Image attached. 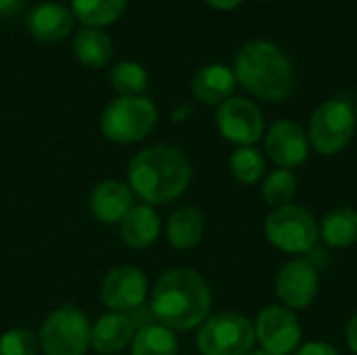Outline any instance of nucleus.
Listing matches in <instances>:
<instances>
[{"label":"nucleus","mask_w":357,"mask_h":355,"mask_svg":"<svg viewBox=\"0 0 357 355\" xmlns=\"http://www.w3.org/2000/svg\"><path fill=\"white\" fill-rule=\"evenodd\" d=\"M197 347L203 355H247L255 347V326L236 312L209 316L199 326Z\"/></svg>","instance_id":"6e6552de"},{"label":"nucleus","mask_w":357,"mask_h":355,"mask_svg":"<svg viewBox=\"0 0 357 355\" xmlns=\"http://www.w3.org/2000/svg\"><path fill=\"white\" fill-rule=\"evenodd\" d=\"M270 245L284 253H307L320 241L316 216L301 205L274 207L264 224Z\"/></svg>","instance_id":"39448f33"},{"label":"nucleus","mask_w":357,"mask_h":355,"mask_svg":"<svg viewBox=\"0 0 357 355\" xmlns=\"http://www.w3.org/2000/svg\"><path fill=\"white\" fill-rule=\"evenodd\" d=\"M128 0H71L73 15L92 27L109 25L121 17Z\"/></svg>","instance_id":"5701e85b"},{"label":"nucleus","mask_w":357,"mask_h":355,"mask_svg":"<svg viewBox=\"0 0 357 355\" xmlns=\"http://www.w3.org/2000/svg\"><path fill=\"white\" fill-rule=\"evenodd\" d=\"M266 153L282 169H293L305 163L310 155L307 132L291 119H278L268 128Z\"/></svg>","instance_id":"ddd939ff"},{"label":"nucleus","mask_w":357,"mask_h":355,"mask_svg":"<svg viewBox=\"0 0 357 355\" xmlns=\"http://www.w3.org/2000/svg\"><path fill=\"white\" fill-rule=\"evenodd\" d=\"M320 241L333 249H347L357 243V211L351 207H337L318 222Z\"/></svg>","instance_id":"6ab92c4d"},{"label":"nucleus","mask_w":357,"mask_h":355,"mask_svg":"<svg viewBox=\"0 0 357 355\" xmlns=\"http://www.w3.org/2000/svg\"><path fill=\"white\" fill-rule=\"evenodd\" d=\"M73 27L71 10L59 2H42L27 15V29L40 42H59Z\"/></svg>","instance_id":"2eb2a0df"},{"label":"nucleus","mask_w":357,"mask_h":355,"mask_svg":"<svg viewBox=\"0 0 357 355\" xmlns=\"http://www.w3.org/2000/svg\"><path fill=\"white\" fill-rule=\"evenodd\" d=\"M190 88L199 103L222 105L232 98L236 88V75L226 65H207L195 73Z\"/></svg>","instance_id":"dca6fc26"},{"label":"nucleus","mask_w":357,"mask_h":355,"mask_svg":"<svg viewBox=\"0 0 357 355\" xmlns=\"http://www.w3.org/2000/svg\"><path fill=\"white\" fill-rule=\"evenodd\" d=\"M297 195V176L293 169H274L261 184L264 201L274 209L282 205H291Z\"/></svg>","instance_id":"393cba45"},{"label":"nucleus","mask_w":357,"mask_h":355,"mask_svg":"<svg viewBox=\"0 0 357 355\" xmlns=\"http://www.w3.org/2000/svg\"><path fill=\"white\" fill-rule=\"evenodd\" d=\"M345 341H347V347L357 355V310L354 312V316L347 320V326H345Z\"/></svg>","instance_id":"c85d7f7f"},{"label":"nucleus","mask_w":357,"mask_h":355,"mask_svg":"<svg viewBox=\"0 0 357 355\" xmlns=\"http://www.w3.org/2000/svg\"><path fill=\"white\" fill-rule=\"evenodd\" d=\"M320 291V274L314 264L305 259H293L284 264L276 276V295L289 310L310 308Z\"/></svg>","instance_id":"f8f14e48"},{"label":"nucleus","mask_w":357,"mask_h":355,"mask_svg":"<svg viewBox=\"0 0 357 355\" xmlns=\"http://www.w3.org/2000/svg\"><path fill=\"white\" fill-rule=\"evenodd\" d=\"M73 50L79 63L88 65V67H105L111 56H113V42L111 38L94 27H86L79 29L73 42Z\"/></svg>","instance_id":"412c9836"},{"label":"nucleus","mask_w":357,"mask_h":355,"mask_svg":"<svg viewBox=\"0 0 357 355\" xmlns=\"http://www.w3.org/2000/svg\"><path fill=\"white\" fill-rule=\"evenodd\" d=\"M161 232V220L151 205H134L119 222L121 241L132 249L151 247Z\"/></svg>","instance_id":"a211bd4d"},{"label":"nucleus","mask_w":357,"mask_h":355,"mask_svg":"<svg viewBox=\"0 0 357 355\" xmlns=\"http://www.w3.org/2000/svg\"><path fill=\"white\" fill-rule=\"evenodd\" d=\"M209 6H213V8H218V10H232V8H236L243 0H205Z\"/></svg>","instance_id":"7c9ffc66"},{"label":"nucleus","mask_w":357,"mask_h":355,"mask_svg":"<svg viewBox=\"0 0 357 355\" xmlns=\"http://www.w3.org/2000/svg\"><path fill=\"white\" fill-rule=\"evenodd\" d=\"M247 355H272V354H268V352H264L261 347H259V349H255V347H253V349H251V352H249V354H247Z\"/></svg>","instance_id":"2f4dec72"},{"label":"nucleus","mask_w":357,"mask_h":355,"mask_svg":"<svg viewBox=\"0 0 357 355\" xmlns=\"http://www.w3.org/2000/svg\"><path fill=\"white\" fill-rule=\"evenodd\" d=\"M215 123L220 134L236 146H253L264 136V113L243 96H232L218 107Z\"/></svg>","instance_id":"9d476101"},{"label":"nucleus","mask_w":357,"mask_h":355,"mask_svg":"<svg viewBox=\"0 0 357 355\" xmlns=\"http://www.w3.org/2000/svg\"><path fill=\"white\" fill-rule=\"evenodd\" d=\"M40 337L29 328H13L0 337V355H38Z\"/></svg>","instance_id":"bb28decb"},{"label":"nucleus","mask_w":357,"mask_h":355,"mask_svg":"<svg viewBox=\"0 0 357 355\" xmlns=\"http://www.w3.org/2000/svg\"><path fill=\"white\" fill-rule=\"evenodd\" d=\"M354 115H356V128H357V107L354 109Z\"/></svg>","instance_id":"473e14b6"},{"label":"nucleus","mask_w":357,"mask_h":355,"mask_svg":"<svg viewBox=\"0 0 357 355\" xmlns=\"http://www.w3.org/2000/svg\"><path fill=\"white\" fill-rule=\"evenodd\" d=\"M234 75L245 90L270 103L289 98L295 88V71L289 56L270 40L247 42L236 54Z\"/></svg>","instance_id":"7ed1b4c3"},{"label":"nucleus","mask_w":357,"mask_h":355,"mask_svg":"<svg viewBox=\"0 0 357 355\" xmlns=\"http://www.w3.org/2000/svg\"><path fill=\"white\" fill-rule=\"evenodd\" d=\"M134 207V192L130 184L119 180H105L94 186L90 195V211L100 224H119Z\"/></svg>","instance_id":"4468645a"},{"label":"nucleus","mask_w":357,"mask_h":355,"mask_svg":"<svg viewBox=\"0 0 357 355\" xmlns=\"http://www.w3.org/2000/svg\"><path fill=\"white\" fill-rule=\"evenodd\" d=\"M128 180L132 192L146 205H165L184 195L192 180V165L184 151L155 144L130 161Z\"/></svg>","instance_id":"f03ea898"},{"label":"nucleus","mask_w":357,"mask_h":355,"mask_svg":"<svg viewBox=\"0 0 357 355\" xmlns=\"http://www.w3.org/2000/svg\"><path fill=\"white\" fill-rule=\"evenodd\" d=\"M38 337L44 355H86L92 326L77 305L65 303L44 320Z\"/></svg>","instance_id":"423d86ee"},{"label":"nucleus","mask_w":357,"mask_h":355,"mask_svg":"<svg viewBox=\"0 0 357 355\" xmlns=\"http://www.w3.org/2000/svg\"><path fill=\"white\" fill-rule=\"evenodd\" d=\"M205 234V216L197 207H182L167 222V241L176 249H192Z\"/></svg>","instance_id":"aec40b11"},{"label":"nucleus","mask_w":357,"mask_h":355,"mask_svg":"<svg viewBox=\"0 0 357 355\" xmlns=\"http://www.w3.org/2000/svg\"><path fill=\"white\" fill-rule=\"evenodd\" d=\"M25 0H0V17H10L15 15Z\"/></svg>","instance_id":"c756f323"},{"label":"nucleus","mask_w":357,"mask_h":355,"mask_svg":"<svg viewBox=\"0 0 357 355\" xmlns=\"http://www.w3.org/2000/svg\"><path fill=\"white\" fill-rule=\"evenodd\" d=\"M149 295V280L140 268L121 266L111 270L100 287L102 303L117 314L138 310Z\"/></svg>","instance_id":"9b49d317"},{"label":"nucleus","mask_w":357,"mask_h":355,"mask_svg":"<svg viewBox=\"0 0 357 355\" xmlns=\"http://www.w3.org/2000/svg\"><path fill=\"white\" fill-rule=\"evenodd\" d=\"M134 339V322L126 314L111 312L92 326L90 347L98 355H115L123 352Z\"/></svg>","instance_id":"f3484780"},{"label":"nucleus","mask_w":357,"mask_h":355,"mask_svg":"<svg viewBox=\"0 0 357 355\" xmlns=\"http://www.w3.org/2000/svg\"><path fill=\"white\" fill-rule=\"evenodd\" d=\"M228 167H230V174H232V178L236 182L247 184V186H253L266 174V159L253 146H238L230 155Z\"/></svg>","instance_id":"b1692460"},{"label":"nucleus","mask_w":357,"mask_h":355,"mask_svg":"<svg viewBox=\"0 0 357 355\" xmlns=\"http://www.w3.org/2000/svg\"><path fill=\"white\" fill-rule=\"evenodd\" d=\"M255 343L272 355H293L301 343V324L293 310L284 305L264 308L255 322Z\"/></svg>","instance_id":"1a4fd4ad"},{"label":"nucleus","mask_w":357,"mask_h":355,"mask_svg":"<svg viewBox=\"0 0 357 355\" xmlns=\"http://www.w3.org/2000/svg\"><path fill=\"white\" fill-rule=\"evenodd\" d=\"M151 312L157 324L184 333L201 326L211 312V289L192 268L167 270L155 285Z\"/></svg>","instance_id":"f257e3e1"},{"label":"nucleus","mask_w":357,"mask_h":355,"mask_svg":"<svg viewBox=\"0 0 357 355\" xmlns=\"http://www.w3.org/2000/svg\"><path fill=\"white\" fill-rule=\"evenodd\" d=\"M354 134H356L354 107L343 98H331L322 103L314 111L307 128L310 146L324 157L339 155L351 142Z\"/></svg>","instance_id":"0eeeda50"},{"label":"nucleus","mask_w":357,"mask_h":355,"mask_svg":"<svg viewBox=\"0 0 357 355\" xmlns=\"http://www.w3.org/2000/svg\"><path fill=\"white\" fill-rule=\"evenodd\" d=\"M111 84L123 96H140L149 88V75L142 65L121 61L111 69Z\"/></svg>","instance_id":"a878e982"},{"label":"nucleus","mask_w":357,"mask_h":355,"mask_svg":"<svg viewBox=\"0 0 357 355\" xmlns=\"http://www.w3.org/2000/svg\"><path fill=\"white\" fill-rule=\"evenodd\" d=\"M132 355H178L176 333L161 324L142 326L132 339Z\"/></svg>","instance_id":"4be33fe9"},{"label":"nucleus","mask_w":357,"mask_h":355,"mask_svg":"<svg viewBox=\"0 0 357 355\" xmlns=\"http://www.w3.org/2000/svg\"><path fill=\"white\" fill-rule=\"evenodd\" d=\"M293 355H341L337 352V347H333L331 343H324V341H312V343H305L301 345Z\"/></svg>","instance_id":"cd10ccee"},{"label":"nucleus","mask_w":357,"mask_h":355,"mask_svg":"<svg viewBox=\"0 0 357 355\" xmlns=\"http://www.w3.org/2000/svg\"><path fill=\"white\" fill-rule=\"evenodd\" d=\"M159 113L146 96H119L100 117V132L111 142L132 144L144 140L157 126Z\"/></svg>","instance_id":"20e7f679"}]
</instances>
